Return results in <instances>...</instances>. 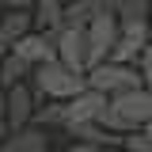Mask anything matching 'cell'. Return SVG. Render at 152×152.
<instances>
[{
    "instance_id": "obj_1",
    "label": "cell",
    "mask_w": 152,
    "mask_h": 152,
    "mask_svg": "<svg viewBox=\"0 0 152 152\" xmlns=\"http://www.w3.org/2000/svg\"><path fill=\"white\" fill-rule=\"evenodd\" d=\"M148 122H152V91L148 88H137V91H126L118 99H110V107H107L99 126L107 133L129 137V133H141Z\"/></svg>"
},
{
    "instance_id": "obj_2",
    "label": "cell",
    "mask_w": 152,
    "mask_h": 152,
    "mask_svg": "<svg viewBox=\"0 0 152 152\" xmlns=\"http://www.w3.org/2000/svg\"><path fill=\"white\" fill-rule=\"evenodd\" d=\"M31 88H34L38 99H50V103H69L76 99L80 91H88V76L72 72V69H65L61 61H46V65H38L34 72H31Z\"/></svg>"
},
{
    "instance_id": "obj_3",
    "label": "cell",
    "mask_w": 152,
    "mask_h": 152,
    "mask_svg": "<svg viewBox=\"0 0 152 152\" xmlns=\"http://www.w3.org/2000/svg\"><path fill=\"white\" fill-rule=\"evenodd\" d=\"M88 88L99 91V95H107V99H118V95H126V91L145 88V80H141V72H137V65L103 61V65L88 69Z\"/></svg>"
},
{
    "instance_id": "obj_4",
    "label": "cell",
    "mask_w": 152,
    "mask_h": 152,
    "mask_svg": "<svg viewBox=\"0 0 152 152\" xmlns=\"http://www.w3.org/2000/svg\"><path fill=\"white\" fill-rule=\"evenodd\" d=\"M118 31H122V27H118V15H114L110 4H107L88 27H84V38H88V65H91V69H95V65H103V61L114 53V46H118Z\"/></svg>"
},
{
    "instance_id": "obj_5",
    "label": "cell",
    "mask_w": 152,
    "mask_h": 152,
    "mask_svg": "<svg viewBox=\"0 0 152 152\" xmlns=\"http://www.w3.org/2000/svg\"><path fill=\"white\" fill-rule=\"evenodd\" d=\"M107 107H110V99L88 88V91H80L76 99L61 103V129H76V126H99V122H103V114H107Z\"/></svg>"
},
{
    "instance_id": "obj_6",
    "label": "cell",
    "mask_w": 152,
    "mask_h": 152,
    "mask_svg": "<svg viewBox=\"0 0 152 152\" xmlns=\"http://www.w3.org/2000/svg\"><path fill=\"white\" fill-rule=\"evenodd\" d=\"M4 122H8V129L15 133L23 129V126H31L38 114V95L31 84H15V88H8V95H4Z\"/></svg>"
},
{
    "instance_id": "obj_7",
    "label": "cell",
    "mask_w": 152,
    "mask_h": 152,
    "mask_svg": "<svg viewBox=\"0 0 152 152\" xmlns=\"http://www.w3.org/2000/svg\"><path fill=\"white\" fill-rule=\"evenodd\" d=\"M53 50H57V61L65 65V69H72V72L88 76V38L84 31H72V27H61L53 34Z\"/></svg>"
},
{
    "instance_id": "obj_8",
    "label": "cell",
    "mask_w": 152,
    "mask_h": 152,
    "mask_svg": "<svg viewBox=\"0 0 152 152\" xmlns=\"http://www.w3.org/2000/svg\"><path fill=\"white\" fill-rule=\"evenodd\" d=\"M12 53H15V57H23V61H27L31 69H38V65H46V61H57L53 38H50V34H38V31H31L27 38H19Z\"/></svg>"
},
{
    "instance_id": "obj_9",
    "label": "cell",
    "mask_w": 152,
    "mask_h": 152,
    "mask_svg": "<svg viewBox=\"0 0 152 152\" xmlns=\"http://www.w3.org/2000/svg\"><path fill=\"white\" fill-rule=\"evenodd\" d=\"M31 31H34V15L31 12H4V19H0V57L12 53L15 42L27 38Z\"/></svg>"
},
{
    "instance_id": "obj_10",
    "label": "cell",
    "mask_w": 152,
    "mask_h": 152,
    "mask_svg": "<svg viewBox=\"0 0 152 152\" xmlns=\"http://www.w3.org/2000/svg\"><path fill=\"white\" fill-rule=\"evenodd\" d=\"M31 15H34V31L38 34L53 38L61 27H65V4L61 0H34L31 4Z\"/></svg>"
},
{
    "instance_id": "obj_11",
    "label": "cell",
    "mask_w": 152,
    "mask_h": 152,
    "mask_svg": "<svg viewBox=\"0 0 152 152\" xmlns=\"http://www.w3.org/2000/svg\"><path fill=\"white\" fill-rule=\"evenodd\" d=\"M50 148V137H46V129L42 126H23V129L8 133V141H4V148L0 152H46Z\"/></svg>"
},
{
    "instance_id": "obj_12",
    "label": "cell",
    "mask_w": 152,
    "mask_h": 152,
    "mask_svg": "<svg viewBox=\"0 0 152 152\" xmlns=\"http://www.w3.org/2000/svg\"><path fill=\"white\" fill-rule=\"evenodd\" d=\"M103 8H107V0H80V4H65V27L84 31V27H88Z\"/></svg>"
},
{
    "instance_id": "obj_13",
    "label": "cell",
    "mask_w": 152,
    "mask_h": 152,
    "mask_svg": "<svg viewBox=\"0 0 152 152\" xmlns=\"http://www.w3.org/2000/svg\"><path fill=\"white\" fill-rule=\"evenodd\" d=\"M34 72L23 57H15V53H4L0 57V84H4V91L8 88H15V84H27V76Z\"/></svg>"
},
{
    "instance_id": "obj_14",
    "label": "cell",
    "mask_w": 152,
    "mask_h": 152,
    "mask_svg": "<svg viewBox=\"0 0 152 152\" xmlns=\"http://www.w3.org/2000/svg\"><path fill=\"white\" fill-rule=\"evenodd\" d=\"M114 15H118V23H141V19H152V0H118Z\"/></svg>"
},
{
    "instance_id": "obj_15",
    "label": "cell",
    "mask_w": 152,
    "mask_h": 152,
    "mask_svg": "<svg viewBox=\"0 0 152 152\" xmlns=\"http://www.w3.org/2000/svg\"><path fill=\"white\" fill-rule=\"evenodd\" d=\"M137 72H141V80H145V88L152 91V42H148V50L137 57Z\"/></svg>"
},
{
    "instance_id": "obj_16",
    "label": "cell",
    "mask_w": 152,
    "mask_h": 152,
    "mask_svg": "<svg viewBox=\"0 0 152 152\" xmlns=\"http://www.w3.org/2000/svg\"><path fill=\"white\" fill-rule=\"evenodd\" d=\"M122 148H126V152H152V141L145 137V133H129Z\"/></svg>"
},
{
    "instance_id": "obj_17",
    "label": "cell",
    "mask_w": 152,
    "mask_h": 152,
    "mask_svg": "<svg viewBox=\"0 0 152 152\" xmlns=\"http://www.w3.org/2000/svg\"><path fill=\"white\" fill-rule=\"evenodd\" d=\"M31 4H34V0H0L4 12H31Z\"/></svg>"
},
{
    "instance_id": "obj_18",
    "label": "cell",
    "mask_w": 152,
    "mask_h": 152,
    "mask_svg": "<svg viewBox=\"0 0 152 152\" xmlns=\"http://www.w3.org/2000/svg\"><path fill=\"white\" fill-rule=\"evenodd\" d=\"M65 152H95V148H91V145H80V141H72V145H69Z\"/></svg>"
},
{
    "instance_id": "obj_19",
    "label": "cell",
    "mask_w": 152,
    "mask_h": 152,
    "mask_svg": "<svg viewBox=\"0 0 152 152\" xmlns=\"http://www.w3.org/2000/svg\"><path fill=\"white\" fill-rule=\"evenodd\" d=\"M8 133H12V129H8V122H4V114H0V148H4V141H8Z\"/></svg>"
},
{
    "instance_id": "obj_20",
    "label": "cell",
    "mask_w": 152,
    "mask_h": 152,
    "mask_svg": "<svg viewBox=\"0 0 152 152\" xmlns=\"http://www.w3.org/2000/svg\"><path fill=\"white\" fill-rule=\"evenodd\" d=\"M141 133H145V137H148V141H152V122H148V126H145V129H141Z\"/></svg>"
},
{
    "instance_id": "obj_21",
    "label": "cell",
    "mask_w": 152,
    "mask_h": 152,
    "mask_svg": "<svg viewBox=\"0 0 152 152\" xmlns=\"http://www.w3.org/2000/svg\"><path fill=\"white\" fill-rule=\"evenodd\" d=\"M4 95H8V91H4V84H0V110H4Z\"/></svg>"
},
{
    "instance_id": "obj_22",
    "label": "cell",
    "mask_w": 152,
    "mask_h": 152,
    "mask_svg": "<svg viewBox=\"0 0 152 152\" xmlns=\"http://www.w3.org/2000/svg\"><path fill=\"white\" fill-rule=\"evenodd\" d=\"M95 152H126V148H95Z\"/></svg>"
},
{
    "instance_id": "obj_23",
    "label": "cell",
    "mask_w": 152,
    "mask_h": 152,
    "mask_svg": "<svg viewBox=\"0 0 152 152\" xmlns=\"http://www.w3.org/2000/svg\"><path fill=\"white\" fill-rule=\"evenodd\" d=\"M61 4H80V0H61Z\"/></svg>"
},
{
    "instance_id": "obj_24",
    "label": "cell",
    "mask_w": 152,
    "mask_h": 152,
    "mask_svg": "<svg viewBox=\"0 0 152 152\" xmlns=\"http://www.w3.org/2000/svg\"><path fill=\"white\" fill-rule=\"evenodd\" d=\"M107 4H110V8H118V0H107Z\"/></svg>"
},
{
    "instance_id": "obj_25",
    "label": "cell",
    "mask_w": 152,
    "mask_h": 152,
    "mask_svg": "<svg viewBox=\"0 0 152 152\" xmlns=\"http://www.w3.org/2000/svg\"><path fill=\"white\" fill-rule=\"evenodd\" d=\"M0 19H4V8H0Z\"/></svg>"
},
{
    "instance_id": "obj_26",
    "label": "cell",
    "mask_w": 152,
    "mask_h": 152,
    "mask_svg": "<svg viewBox=\"0 0 152 152\" xmlns=\"http://www.w3.org/2000/svg\"><path fill=\"white\" fill-rule=\"evenodd\" d=\"M148 23H152V19H148Z\"/></svg>"
}]
</instances>
